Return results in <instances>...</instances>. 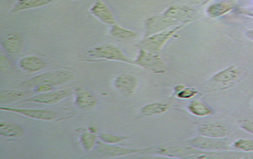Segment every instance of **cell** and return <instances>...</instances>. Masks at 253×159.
Here are the masks:
<instances>
[{"mask_svg": "<svg viewBox=\"0 0 253 159\" xmlns=\"http://www.w3.org/2000/svg\"><path fill=\"white\" fill-rule=\"evenodd\" d=\"M74 74L68 70H55L35 76L34 78L21 82V86L27 88H35L40 84H48L53 86L61 85L70 81Z\"/></svg>", "mask_w": 253, "mask_h": 159, "instance_id": "1", "label": "cell"}, {"mask_svg": "<svg viewBox=\"0 0 253 159\" xmlns=\"http://www.w3.org/2000/svg\"><path fill=\"white\" fill-rule=\"evenodd\" d=\"M86 55L93 60L120 61L134 65V60L129 58L119 47L113 44H102L87 49Z\"/></svg>", "mask_w": 253, "mask_h": 159, "instance_id": "2", "label": "cell"}, {"mask_svg": "<svg viewBox=\"0 0 253 159\" xmlns=\"http://www.w3.org/2000/svg\"><path fill=\"white\" fill-rule=\"evenodd\" d=\"M189 23H190L188 22L182 23L173 28L144 38V39L139 42V46L140 47V49H146L147 51L155 53H159L161 51L169 39H172L175 34L178 33V31H181Z\"/></svg>", "mask_w": 253, "mask_h": 159, "instance_id": "3", "label": "cell"}, {"mask_svg": "<svg viewBox=\"0 0 253 159\" xmlns=\"http://www.w3.org/2000/svg\"><path fill=\"white\" fill-rule=\"evenodd\" d=\"M134 65L155 74H164L167 70L165 61L160 56L143 49H139L136 59L134 60Z\"/></svg>", "mask_w": 253, "mask_h": 159, "instance_id": "4", "label": "cell"}, {"mask_svg": "<svg viewBox=\"0 0 253 159\" xmlns=\"http://www.w3.org/2000/svg\"><path fill=\"white\" fill-rule=\"evenodd\" d=\"M187 143L190 147L202 151H222L229 149V144L224 139H216L211 137H194L189 139Z\"/></svg>", "mask_w": 253, "mask_h": 159, "instance_id": "5", "label": "cell"}, {"mask_svg": "<svg viewBox=\"0 0 253 159\" xmlns=\"http://www.w3.org/2000/svg\"><path fill=\"white\" fill-rule=\"evenodd\" d=\"M154 147L140 148V149H130L125 147H117L114 144H108L102 141H97L96 151L108 158L122 157L126 155H135L139 153H151Z\"/></svg>", "mask_w": 253, "mask_h": 159, "instance_id": "6", "label": "cell"}, {"mask_svg": "<svg viewBox=\"0 0 253 159\" xmlns=\"http://www.w3.org/2000/svg\"><path fill=\"white\" fill-rule=\"evenodd\" d=\"M0 110L10 113H17L28 118L39 120L53 121L57 119V114L53 111L43 109H28V108H7L1 107Z\"/></svg>", "mask_w": 253, "mask_h": 159, "instance_id": "7", "label": "cell"}, {"mask_svg": "<svg viewBox=\"0 0 253 159\" xmlns=\"http://www.w3.org/2000/svg\"><path fill=\"white\" fill-rule=\"evenodd\" d=\"M114 88L124 95H132L139 86V80L132 74H123L113 80Z\"/></svg>", "mask_w": 253, "mask_h": 159, "instance_id": "8", "label": "cell"}, {"mask_svg": "<svg viewBox=\"0 0 253 159\" xmlns=\"http://www.w3.org/2000/svg\"><path fill=\"white\" fill-rule=\"evenodd\" d=\"M194 10L190 6H183V5H173L168 7L163 13V15L170 20L175 21L177 23H191L192 22V15Z\"/></svg>", "mask_w": 253, "mask_h": 159, "instance_id": "9", "label": "cell"}, {"mask_svg": "<svg viewBox=\"0 0 253 159\" xmlns=\"http://www.w3.org/2000/svg\"><path fill=\"white\" fill-rule=\"evenodd\" d=\"M69 92L66 90H58V91H50L45 93H39L30 98L24 100L25 102L36 103V104H57L69 96Z\"/></svg>", "mask_w": 253, "mask_h": 159, "instance_id": "10", "label": "cell"}, {"mask_svg": "<svg viewBox=\"0 0 253 159\" xmlns=\"http://www.w3.org/2000/svg\"><path fill=\"white\" fill-rule=\"evenodd\" d=\"M176 23L177 22L166 18L163 14L151 17L146 22L145 38L167 31L169 27H173Z\"/></svg>", "mask_w": 253, "mask_h": 159, "instance_id": "11", "label": "cell"}, {"mask_svg": "<svg viewBox=\"0 0 253 159\" xmlns=\"http://www.w3.org/2000/svg\"><path fill=\"white\" fill-rule=\"evenodd\" d=\"M237 8L235 0H219L207 7L206 12L211 19H217Z\"/></svg>", "mask_w": 253, "mask_h": 159, "instance_id": "12", "label": "cell"}, {"mask_svg": "<svg viewBox=\"0 0 253 159\" xmlns=\"http://www.w3.org/2000/svg\"><path fill=\"white\" fill-rule=\"evenodd\" d=\"M89 11L94 17H96V19L104 24L109 26L117 24V20L113 11L108 7V5L101 0L94 2L92 6L90 7Z\"/></svg>", "mask_w": 253, "mask_h": 159, "instance_id": "13", "label": "cell"}, {"mask_svg": "<svg viewBox=\"0 0 253 159\" xmlns=\"http://www.w3.org/2000/svg\"><path fill=\"white\" fill-rule=\"evenodd\" d=\"M47 63L45 60L37 56H27L21 58L19 61V66L29 74H34L40 71L46 67Z\"/></svg>", "mask_w": 253, "mask_h": 159, "instance_id": "14", "label": "cell"}, {"mask_svg": "<svg viewBox=\"0 0 253 159\" xmlns=\"http://www.w3.org/2000/svg\"><path fill=\"white\" fill-rule=\"evenodd\" d=\"M198 133L203 136L216 138V139H225L229 135L228 129L219 123H207L201 125L198 127Z\"/></svg>", "mask_w": 253, "mask_h": 159, "instance_id": "15", "label": "cell"}, {"mask_svg": "<svg viewBox=\"0 0 253 159\" xmlns=\"http://www.w3.org/2000/svg\"><path fill=\"white\" fill-rule=\"evenodd\" d=\"M97 104V100L88 91L84 88H78L75 89L74 104L80 109H89L94 108Z\"/></svg>", "mask_w": 253, "mask_h": 159, "instance_id": "16", "label": "cell"}, {"mask_svg": "<svg viewBox=\"0 0 253 159\" xmlns=\"http://www.w3.org/2000/svg\"><path fill=\"white\" fill-rule=\"evenodd\" d=\"M240 75H241V70H239V68L231 66L217 72L212 76V80L218 84H229L238 79Z\"/></svg>", "mask_w": 253, "mask_h": 159, "instance_id": "17", "label": "cell"}, {"mask_svg": "<svg viewBox=\"0 0 253 159\" xmlns=\"http://www.w3.org/2000/svg\"><path fill=\"white\" fill-rule=\"evenodd\" d=\"M53 0H18L10 12L19 13L23 10L39 8L51 3Z\"/></svg>", "mask_w": 253, "mask_h": 159, "instance_id": "18", "label": "cell"}, {"mask_svg": "<svg viewBox=\"0 0 253 159\" xmlns=\"http://www.w3.org/2000/svg\"><path fill=\"white\" fill-rule=\"evenodd\" d=\"M23 39L19 35H16L9 36L2 41V48L10 55L20 53L23 49Z\"/></svg>", "mask_w": 253, "mask_h": 159, "instance_id": "19", "label": "cell"}, {"mask_svg": "<svg viewBox=\"0 0 253 159\" xmlns=\"http://www.w3.org/2000/svg\"><path fill=\"white\" fill-rule=\"evenodd\" d=\"M187 109L190 113L197 117H208L213 113L211 107L198 100H192L188 104Z\"/></svg>", "mask_w": 253, "mask_h": 159, "instance_id": "20", "label": "cell"}, {"mask_svg": "<svg viewBox=\"0 0 253 159\" xmlns=\"http://www.w3.org/2000/svg\"><path fill=\"white\" fill-rule=\"evenodd\" d=\"M23 134V128L19 125L10 122L0 123V135L7 139H14Z\"/></svg>", "mask_w": 253, "mask_h": 159, "instance_id": "21", "label": "cell"}, {"mask_svg": "<svg viewBox=\"0 0 253 159\" xmlns=\"http://www.w3.org/2000/svg\"><path fill=\"white\" fill-rule=\"evenodd\" d=\"M169 105L164 103H151V104H146L145 106L140 108V114L146 117H151L155 115L163 114L169 110Z\"/></svg>", "mask_w": 253, "mask_h": 159, "instance_id": "22", "label": "cell"}, {"mask_svg": "<svg viewBox=\"0 0 253 159\" xmlns=\"http://www.w3.org/2000/svg\"><path fill=\"white\" fill-rule=\"evenodd\" d=\"M109 34L116 39H125V40L135 39L137 37V34L135 31L124 28L118 24L112 26L110 31H109Z\"/></svg>", "mask_w": 253, "mask_h": 159, "instance_id": "23", "label": "cell"}, {"mask_svg": "<svg viewBox=\"0 0 253 159\" xmlns=\"http://www.w3.org/2000/svg\"><path fill=\"white\" fill-rule=\"evenodd\" d=\"M26 92L20 90L7 89L2 91L0 94V101L1 103L14 102L17 100L23 98Z\"/></svg>", "mask_w": 253, "mask_h": 159, "instance_id": "24", "label": "cell"}, {"mask_svg": "<svg viewBox=\"0 0 253 159\" xmlns=\"http://www.w3.org/2000/svg\"><path fill=\"white\" fill-rule=\"evenodd\" d=\"M80 139L82 147L87 151H92L97 143L96 135L91 132L82 133Z\"/></svg>", "mask_w": 253, "mask_h": 159, "instance_id": "25", "label": "cell"}, {"mask_svg": "<svg viewBox=\"0 0 253 159\" xmlns=\"http://www.w3.org/2000/svg\"><path fill=\"white\" fill-rule=\"evenodd\" d=\"M100 141H102L104 143H108V144H118V143H122L125 141L130 139L129 137L120 136V135H112L108 133H100L99 135Z\"/></svg>", "mask_w": 253, "mask_h": 159, "instance_id": "26", "label": "cell"}, {"mask_svg": "<svg viewBox=\"0 0 253 159\" xmlns=\"http://www.w3.org/2000/svg\"><path fill=\"white\" fill-rule=\"evenodd\" d=\"M233 147L244 152H253V139H237L233 143Z\"/></svg>", "mask_w": 253, "mask_h": 159, "instance_id": "27", "label": "cell"}, {"mask_svg": "<svg viewBox=\"0 0 253 159\" xmlns=\"http://www.w3.org/2000/svg\"><path fill=\"white\" fill-rule=\"evenodd\" d=\"M198 94V91L195 88H185L181 90L179 92L176 94L177 97L182 100H189V99L193 98Z\"/></svg>", "mask_w": 253, "mask_h": 159, "instance_id": "28", "label": "cell"}, {"mask_svg": "<svg viewBox=\"0 0 253 159\" xmlns=\"http://www.w3.org/2000/svg\"><path fill=\"white\" fill-rule=\"evenodd\" d=\"M241 128L246 132L253 135V119H247L240 122Z\"/></svg>", "mask_w": 253, "mask_h": 159, "instance_id": "29", "label": "cell"}, {"mask_svg": "<svg viewBox=\"0 0 253 159\" xmlns=\"http://www.w3.org/2000/svg\"><path fill=\"white\" fill-rule=\"evenodd\" d=\"M236 12L243 16L249 17V18H253V6H245V7H237L236 9Z\"/></svg>", "mask_w": 253, "mask_h": 159, "instance_id": "30", "label": "cell"}, {"mask_svg": "<svg viewBox=\"0 0 253 159\" xmlns=\"http://www.w3.org/2000/svg\"><path fill=\"white\" fill-rule=\"evenodd\" d=\"M53 86L51 85V84H40V85H38L35 87V92H39V93H45V92L53 91Z\"/></svg>", "mask_w": 253, "mask_h": 159, "instance_id": "31", "label": "cell"}, {"mask_svg": "<svg viewBox=\"0 0 253 159\" xmlns=\"http://www.w3.org/2000/svg\"><path fill=\"white\" fill-rule=\"evenodd\" d=\"M10 64L8 58L5 55H1L0 57V67H1V70H6L7 68L10 67Z\"/></svg>", "mask_w": 253, "mask_h": 159, "instance_id": "32", "label": "cell"}, {"mask_svg": "<svg viewBox=\"0 0 253 159\" xmlns=\"http://www.w3.org/2000/svg\"><path fill=\"white\" fill-rule=\"evenodd\" d=\"M245 36H246V38H247L249 40L253 41V29L248 30V31L245 32Z\"/></svg>", "mask_w": 253, "mask_h": 159, "instance_id": "33", "label": "cell"}, {"mask_svg": "<svg viewBox=\"0 0 253 159\" xmlns=\"http://www.w3.org/2000/svg\"><path fill=\"white\" fill-rule=\"evenodd\" d=\"M185 87H186V86L181 85V84H180V85H177L175 88H174V92L177 94L178 92H179L181 90L183 89Z\"/></svg>", "mask_w": 253, "mask_h": 159, "instance_id": "34", "label": "cell"}, {"mask_svg": "<svg viewBox=\"0 0 253 159\" xmlns=\"http://www.w3.org/2000/svg\"><path fill=\"white\" fill-rule=\"evenodd\" d=\"M212 1H214V0H204L203 2H202V5L208 4L209 2H212Z\"/></svg>", "mask_w": 253, "mask_h": 159, "instance_id": "35", "label": "cell"}]
</instances>
